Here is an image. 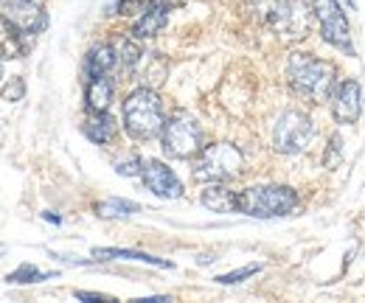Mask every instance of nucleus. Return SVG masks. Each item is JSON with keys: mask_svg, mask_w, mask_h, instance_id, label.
Segmentation results:
<instances>
[{"mask_svg": "<svg viewBox=\"0 0 365 303\" xmlns=\"http://www.w3.org/2000/svg\"><path fill=\"white\" fill-rule=\"evenodd\" d=\"M287 79L301 98L312 104H326L334 96V65L312 53H292L287 62Z\"/></svg>", "mask_w": 365, "mask_h": 303, "instance_id": "nucleus-1", "label": "nucleus"}, {"mask_svg": "<svg viewBox=\"0 0 365 303\" xmlns=\"http://www.w3.org/2000/svg\"><path fill=\"white\" fill-rule=\"evenodd\" d=\"M250 9L259 20L287 40H301L309 34L312 14L304 0H250Z\"/></svg>", "mask_w": 365, "mask_h": 303, "instance_id": "nucleus-2", "label": "nucleus"}, {"mask_svg": "<svg viewBox=\"0 0 365 303\" xmlns=\"http://www.w3.org/2000/svg\"><path fill=\"white\" fill-rule=\"evenodd\" d=\"M166 115L152 87H138L124 98V130L135 140H152L163 132Z\"/></svg>", "mask_w": 365, "mask_h": 303, "instance_id": "nucleus-3", "label": "nucleus"}, {"mask_svg": "<svg viewBox=\"0 0 365 303\" xmlns=\"http://www.w3.org/2000/svg\"><path fill=\"white\" fill-rule=\"evenodd\" d=\"M298 208V194L289 185H256L239 191V208L242 214L253 219L287 217Z\"/></svg>", "mask_w": 365, "mask_h": 303, "instance_id": "nucleus-4", "label": "nucleus"}, {"mask_svg": "<svg viewBox=\"0 0 365 303\" xmlns=\"http://www.w3.org/2000/svg\"><path fill=\"white\" fill-rule=\"evenodd\" d=\"M242 152L230 143H211L202 146L194 158V180L197 183H225L242 174Z\"/></svg>", "mask_w": 365, "mask_h": 303, "instance_id": "nucleus-5", "label": "nucleus"}, {"mask_svg": "<svg viewBox=\"0 0 365 303\" xmlns=\"http://www.w3.org/2000/svg\"><path fill=\"white\" fill-rule=\"evenodd\" d=\"M315 138V124L301 110H287L278 115L273 127V146L281 155H298L304 152Z\"/></svg>", "mask_w": 365, "mask_h": 303, "instance_id": "nucleus-6", "label": "nucleus"}, {"mask_svg": "<svg viewBox=\"0 0 365 303\" xmlns=\"http://www.w3.org/2000/svg\"><path fill=\"white\" fill-rule=\"evenodd\" d=\"M160 146L169 158L175 160H191L197 158V152L202 149V130L194 118L185 115H175L172 121L163 124L160 132Z\"/></svg>", "mask_w": 365, "mask_h": 303, "instance_id": "nucleus-7", "label": "nucleus"}, {"mask_svg": "<svg viewBox=\"0 0 365 303\" xmlns=\"http://www.w3.org/2000/svg\"><path fill=\"white\" fill-rule=\"evenodd\" d=\"M312 11L320 26V34L329 45H334L337 51L354 56V45H351V29L346 20V11L340 9L337 0H312Z\"/></svg>", "mask_w": 365, "mask_h": 303, "instance_id": "nucleus-8", "label": "nucleus"}, {"mask_svg": "<svg viewBox=\"0 0 365 303\" xmlns=\"http://www.w3.org/2000/svg\"><path fill=\"white\" fill-rule=\"evenodd\" d=\"M0 11L23 31V34H40L48 26V17L37 0H0Z\"/></svg>", "mask_w": 365, "mask_h": 303, "instance_id": "nucleus-9", "label": "nucleus"}, {"mask_svg": "<svg viewBox=\"0 0 365 303\" xmlns=\"http://www.w3.org/2000/svg\"><path fill=\"white\" fill-rule=\"evenodd\" d=\"M140 177H143V185L160 200L182 197V183L178 180V174L172 172L166 163H160V160H143Z\"/></svg>", "mask_w": 365, "mask_h": 303, "instance_id": "nucleus-10", "label": "nucleus"}, {"mask_svg": "<svg viewBox=\"0 0 365 303\" xmlns=\"http://www.w3.org/2000/svg\"><path fill=\"white\" fill-rule=\"evenodd\" d=\"M360 110H363V98H360V85L354 79H346L340 82V87L334 90L331 96V113H334V121L337 124H354L360 118Z\"/></svg>", "mask_w": 365, "mask_h": 303, "instance_id": "nucleus-11", "label": "nucleus"}, {"mask_svg": "<svg viewBox=\"0 0 365 303\" xmlns=\"http://www.w3.org/2000/svg\"><path fill=\"white\" fill-rule=\"evenodd\" d=\"M26 37H29V34H23V31L0 11V59H20V56L29 51Z\"/></svg>", "mask_w": 365, "mask_h": 303, "instance_id": "nucleus-12", "label": "nucleus"}, {"mask_svg": "<svg viewBox=\"0 0 365 303\" xmlns=\"http://www.w3.org/2000/svg\"><path fill=\"white\" fill-rule=\"evenodd\" d=\"M166 23H169V6H163V3L149 6L140 14V20L133 26V37H138V40H152V37H158L166 29Z\"/></svg>", "mask_w": 365, "mask_h": 303, "instance_id": "nucleus-13", "label": "nucleus"}, {"mask_svg": "<svg viewBox=\"0 0 365 303\" xmlns=\"http://www.w3.org/2000/svg\"><path fill=\"white\" fill-rule=\"evenodd\" d=\"M200 200H202V205L208 211H217V214H230V211L239 208V194L230 191L228 185H222V183H208Z\"/></svg>", "mask_w": 365, "mask_h": 303, "instance_id": "nucleus-14", "label": "nucleus"}, {"mask_svg": "<svg viewBox=\"0 0 365 303\" xmlns=\"http://www.w3.org/2000/svg\"><path fill=\"white\" fill-rule=\"evenodd\" d=\"M93 259L96 261H140V264H152V267H160V269H172V267H175L172 261L149 256V253H140V250H124V247H96V250H93Z\"/></svg>", "mask_w": 365, "mask_h": 303, "instance_id": "nucleus-15", "label": "nucleus"}, {"mask_svg": "<svg viewBox=\"0 0 365 303\" xmlns=\"http://www.w3.org/2000/svg\"><path fill=\"white\" fill-rule=\"evenodd\" d=\"M113 96H115V87L107 76H96L88 82L85 90V101H88V113H107L110 104H113Z\"/></svg>", "mask_w": 365, "mask_h": 303, "instance_id": "nucleus-16", "label": "nucleus"}, {"mask_svg": "<svg viewBox=\"0 0 365 303\" xmlns=\"http://www.w3.org/2000/svg\"><path fill=\"white\" fill-rule=\"evenodd\" d=\"M115 65H118V56H115L113 43H101V45H96L91 53H88L85 71H88V76H91V79H96V76H107Z\"/></svg>", "mask_w": 365, "mask_h": 303, "instance_id": "nucleus-17", "label": "nucleus"}, {"mask_svg": "<svg viewBox=\"0 0 365 303\" xmlns=\"http://www.w3.org/2000/svg\"><path fill=\"white\" fill-rule=\"evenodd\" d=\"M82 132H85V138H91L93 143H110L115 138V121L107 113H91L82 121Z\"/></svg>", "mask_w": 365, "mask_h": 303, "instance_id": "nucleus-18", "label": "nucleus"}, {"mask_svg": "<svg viewBox=\"0 0 365 303\" xmlns=\"http://www.w3.org/2000/svg\"><path fill=\"white\" fill-rule=\"evenodd\" d=\"M110 43H113V48H115L118 65H121L124 71H133L138 62H140L143 51H140V45H138V37H130V34H115Z\"/></svg>", "mask_w": 365, "mask_h": 303, "instance_id": "nucleus-19", "label": "nucleus"}, {"mask_svg": "<svg viewBox=\"0 0 365 303\" xmlns=\"http://www.w3.org/2000/svg\"><path fill=\"white\" fill-rule=\"evenodd\" d=\"M96 217L101 219H121V217H133L140 211V205L133 202V200H121V197H110V200H101L93 205Z\"/></svg>", "mask_w": 365, "mask_h": 303, "instance_id": "nucleus-20", "label": "nucleus"}, {"mask_svg": "<svg viewBox=\"0 0 365 303\" xmlns=\"http://www.w3.org/2000/svg\"><path fill=\"white\" fill-rule=\"evenodd\" d=\"M53 272H43V269H37L34 264H20L14 272H9L6 275V281L9 284H40V281H48Z\"/></svg>", "mask_w": 365, "mask_h": 303, "instance_id": "nucleus-21", "label": "nucleus"}, {"mask_svg": "<svg viewBox=\"0 0 365 303\" xmlns=\"http://www.w3.org/2000/svg\"><path fill=\"white\" fill-rule=\"evenodd\" d=\"M256 272H262V264H247V267H242V269H233V272H225V275H217V284H242L245 278H250V275H256Z\"/></svg>", "mask_w": 365, "mask_h": 303, "instance_id": "nucleus-22", "label": "nucleus"}, {"mask_svg": "<svg viewBox=\"0 0 365 303\" xmlns=\"http://www.w3.org/2000/svg\"><path fill=\"white\" fill-rule=\"evenodd\" d=\"M23 96H26V82H23V76H11V79L3 85V98H6V101H23Z\"/></svg>", "mask_w": 365, "mask_h": 303, "instance_id": "nucleus-23", "label": "nucleus"}, {"mask_svg": "<svg viewBox=\"0 0 365 303\" xmlns=\"http://www.w3.org/2000/svg\"><path fill=\"white\" fill-rule=\"evenodd\" d=\"M140 169H143V160L140 158H130L124 163H115V172L121 174V177H135V174H140Z\"/></svg>", "mask_w": 365, "mask_h": 303, "instance_id": "nucleus-24", "label": "nucleus"}, {"mask_svg": "<svg viewBox=\"0 0 365 303\" xmlns=\"http://www.w3.org/2000/svg\"><path fill=\"white\" fill-rule=\"evenodd\" d=\"M76 298H79V301H107V298L98 295V292H76Z\"/></svg>", "mask_w": 365, "mask_h": 303, "instance_id": "nucleus-25", "label": "nucleus"}, {"mask_svg": "<svg viewBox=\"0 0 365 303\" xmlns=\"http://www.w3.org/2000/svg\"><path fill=\"white\" fill-rule=\"evenodd\" d=\"M0 79H3V65H0Z\"/></svg>", "mask_w": 365, "mask_h": 303, "instance_id": "nucleus-26", "label": "nucleus"}, {"mask_svg": "<svg viewBox=\"0 0 365 303\" xmlns=\"http://www.w3.org/2000/svg\"><path fill=\"white\" fill-rule=\"evenodd\" d=\"M140 3H149V0H140Z\"/></svg>", "mask_w": 365, "mask_h": 303, "instance_id": "nucleus-27", "label": "nucleus"}]
</instances>
